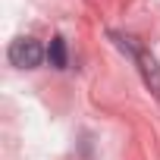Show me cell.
I'll return each instance as SVG.
<instances>
[{
    "instance_id": "7a4b0ae2",
    "label": "cell",
    "mask_w": 160,
    "mask_h": 160,
    "mask_svg": "<svg viewBox=\"0 0 160 160\" xmlns=\"http://www.w3.org/2000/svg\"><path fill=\"white\" fill-rule=\"evenodd\" d=\"M44 60V47L35 41V38H16L10 44V63L19 66V69H35L38 63Z\"/></svg>"
},
{
    "instance_id": "3957f363",
    "label": "cell",
    "mask_w": 160,
    "mask_h": 160,
    "mask_svg": "<svg viewBox=\"0 0 160 160\" xmlns=\"http://www.w3.org/2000/svg\"><path fill=\"white\" fill-rule=\"evenodd\" d=\"M47 60H50V66L66 69V41H63V38H53V41H50V47H47Z\"/></svg>"
},
{
    "instance_id": "6da1fadb",
    "label": "cell",
    "mask_w": 160,
    "mask_h": 160,
    "mask_svg": "<svg viewBox=\"0 0 160 160\" xmlns=\"http://www.w3.org/2000/svg\"><path fill=\"white\" fill-rule=\"evenodd\" d=\"M113 38H116V44H119L122 50H129V53L135 57V63H138V69H141V75H144L148 88L160 98V69H157V60H154L151 53H144V50L135 44V38H126V35H113Z\"/></svg>"
}]
</instances>
